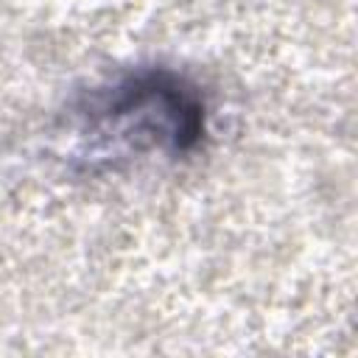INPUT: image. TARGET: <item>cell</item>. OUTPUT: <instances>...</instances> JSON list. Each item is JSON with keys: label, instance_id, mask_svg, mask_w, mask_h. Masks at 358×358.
I'll return each instance as SVG.
<instances>
[{"label": "cell", "instance_id": "1", "mask_svg": "<svg viewBox=\"0 0 358 358\" xmlns=\"http://www.w3.org/2000/svg\"><path fill=\"white\" fill-rule=\"evenodd\" d=\"M90 134L120 145H157L187 151L204 134L199 92L168 70H140L112 87L95 90L78 109Z\"/></svg>", "mask_w": 358, "mask_h": 358}]
</instances>
